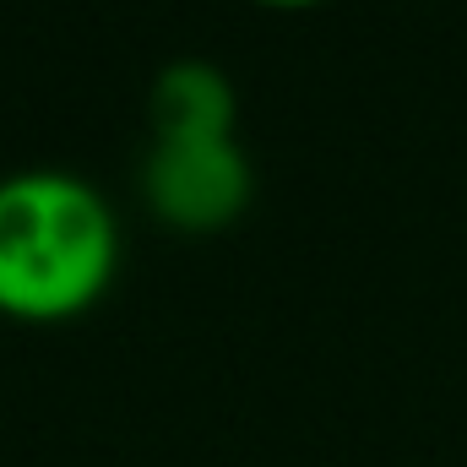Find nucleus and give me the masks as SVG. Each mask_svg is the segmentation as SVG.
I'll use <instances>...</instances> for the list:
<instances>
[{
	"mask_svg": "<svg viewBox=\"0 0 467 467\" xmlns=\"http://www.w3.org/2000/svg\"><path fill=\"white\" fill-rule=\"evenodd\" d=\"M119 266V223L99 185L60 169L0 180V316L71 321L104 299Z\"/></svg>",
	"mask_w": 467,
	"mask_h": 467,
	"instance_id": "f257e3e1",
	"label": "nucleus"
},
{
	"mask_svg": "<svg viewBox=\"0 0 467 467\" xmlns=\"http://www.w3.org/2000/svg\"><path fill=\"white\" fill-rule=\"evenodd\" d=\"M0 321H5V316H0Z\"/></svg>",
	"mask_w": 467,
	"mask_h": 467,
	"instance_id": "39448f33",
	"label": "nucleus"
},
{
	"mask_svg": "<svg viewBox=\"0 0 467 467\" xmlns=\"http://www.w3.org/2000/svg\"><path fill=\"white\" fill-rule=\"evenodd\" d=\"M141 202L163 229L223 234L255 202V169L239 136L213 141H152L141 163Z\"/></svg>",
	"mask_w": 467,
	"mask_h": 467,
	"instance_id": "f03ea898",
	"label": "nucleus"
},
{
	"mask_svg": "<svg viewBox=\"0 0 467 467\" xmlns=\"http://www.w3.org/2000/svg\"><path fill=\"white\" fill-rule=\"evenodd\" d=\"M234 119H239L234 82L213 60H174L147 88L152 141H213V136H234Z\"/></svg>",
	"mask_w": 467,
	"mask_h": 467,
	"instance_id": "7ed1b4c3",
	"label": "nucleus"
},
{
	"mask_svg": "<svg viewBox=\"0 0 467 467\" xmlns=\"http://www.w3.org/2000/svg\"><path fill=\"white\" fill-rule=\"evenodd\" d=\"M255 5H272V11H305V5H321V0H255Z\"/></svg>",
	"mask_w": 467,
	"mask_h": 467,
	"instance_id": "20e7f679",
	"label": "nucleus"
}]
</instances>
